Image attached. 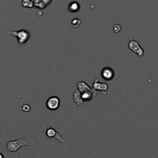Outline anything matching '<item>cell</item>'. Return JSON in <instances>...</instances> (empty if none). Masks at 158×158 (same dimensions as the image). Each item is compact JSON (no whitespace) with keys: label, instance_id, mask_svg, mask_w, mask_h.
I'll return each mask as SVG.
<instances>
[{"label":"cell","instance_id":"15","mask_svg":"<svg viewBox=\"0 0 158 158\" xmlns=\"http://www.w3.org/2000/svg\"><path fill=\"white\" fill-rule=\"evenodd\" d=\"M22 110L23 112H29L31 110V106L29 104H23L22 106Z\"/></svg>","mask_w":158,"mask_h":158},{"label":"cell","instance_id":"10","mask_svg":"<svg viewBox=\"0 0 158 158\" xmlns=\"http://www.w3.org/2000/svg\"><path fill=\"white\" fill-rule=\"evenodd\" d=\"M32 1L34 3L36 0H32ZM50 2L51 0H37L36 2L34 4V6H36V7L40 8V9H44L49 3H50Z\"/></svg>","mask_w":158,"mask_h":158},{"label":"cell","instance_id":"14","mask_svg":"<svg viewBox=\"0 0 158 158\" xmlns=\"http://www.w3.org/2000/svg\"><path fill=\"white\" fill-rule=\"evenodd\" d=\"M122 30V27L120 24H115L114 26V31L115 33H118Z\"/></svg>","mask_w":158,"mask_h":158},{"label":"cell","instance_id":"4","mask_svg":"<svg viewBox=\"0 0 158 158\" xmlns=\"http://www.w3.org/2000/svg\"><path fill=\"white\" fill-rule=\"evenodd\" d=\"M108 84L106 83H101L99 81L98 79H95V80L93 83V89L94 90V97L97 96V93H101L102 95L105 96L107 94Z\"/></svg>","mask_w":158,"mask_h":158},{"label":"cell","instance_id":"5","mask_svg":"<svg viewBox=\"0 0 158 158\" xmlns=\"http://www.w3.org/2000/svg\"><path fill=\"white\" fill-rule=\"evenodd\" d=\"M128 48L130 50L137 54L139 57H142L144 55V50L143 49V48L140 46L138 42L134 40L133 38L130 39V41L128 43Z\"/></svg>","mask_w":158,"mask_h":158},{"label":"cell","instance_id":"8","mask_svg":"<svg viewBox=\"0 0 158 158\" xmlns=\"http://www.w3.org/2000/svg\"><path fill=\"white\" fill-rule=\"evenodd\" d=\"M100 75H101V77L103 80H106V81H110V80H112L114 79V76H115V73H114V70L112 68L109 67V66H106L101 70Z\"/></svg>","mask_w":158,"mask_h":158},{"label":"cell","instance_id":"6","mask_svg":"<svg viewBox=\"0 0 158 158\" xmlns=\"http://www.w3.org/2000/svg\"><path fill=\"white\" fill-rule=\"evenodd\" d=\"M46 106L49 110H57L60 106V99L56 96H52V97H49L46 100Z\"/></svg>","mask_w":158,"mask_h":158},{"label":"cell","instance_id":"9","mask_svg":"<svg viewBox=\"0 0 158 158\" xmlns=\"http://www.w3.org/2000/svg\"><path fill=\"white\" fill-rule=\"evenodd\" d=\"M73 100L78 106H83L84 105L85 100L82 97V94L78 89H76L73 93Z\"/></svg>","mask_w":158,"mask_h":158},{"label":"cell","instance_id":"3","mask_svg":"<svg viewBox=\"0 0 158 158\" xmlns=\"http://www.w3.org/2000/svg\"><path fill=\"white\" fill-rule=\"evenodd\" d=\"M9 35H12V36L15 37L17 39V41L19 45L25 44L26 43H27L28 40L30 38V34L28 31H26V29H19L18 31H9L7 32Z\"/></svg>","mask_w":158,"mask_h":158},{"label":"cell","instance_id":"1","mask_svg":"<svg viewBox=\"0 0 158 158\" xmlns=\"http://www.w3.org/2000/svg\"><path fill=\"white\" fill-rule=\"evenodd\" d=\"M37 140L33 138H20L19 140H10L6 144V150L9 152H15L23 147L32 146L35 144Z\"/></svg>","mask_w":158,"mask_h":158},{"label":"cell","instance_id":"13","mask_svg":"<svg viewBox=\"0 0 158 158\" xmlns=\"http://www.w3.org/2000/svg\"><path fill=\"white\" fill-rule=\"evenodd\" d=\"M81 19H73L71 21V25H72L73 27L78 28L81 25Z\"/></svg>","mask_w":158,"mask_h":158},{"label":"cell","instance_id":"11","mask_svg":"<svg viewBox=\"0 0 158 158\" xmlns=\"http://www.w3.org/2000/svg\"><path fill=\"white\" fill-rule=\"evenodd\" d=\"M80 9V6L77 2H72L68 6V9L70 12H77Z\"/></svg>","mask_w":158,"mask_h":158},{"label":"cell","instance_id":"7","mask_svg":"<svg viewBox=\"0 0 158 158\" xmlns=\"http://www.w3.org/2000/svg\"><path fill=\"white\" fill-rule=\"evenodd\" d=\"M46 137H49V138H55L56 140H57L59 142H60V143H65L66 142V140L63 138V136H62L61 134H59L54 128L51 127H48L47 129H46Z\"/></svg>","mask_w":158,"mask_h":158},{"label":"cell","instance_id":"12","mask_svg":"<svg viewBox=\"0 0 158 158\" xmlns=\"http://www.w3.org/2000/svg\"><path fill=\"white\" fill-rule=\"evenodd\" d=\"M20 4L22 6L26 8H32L34 6V3L32 0H21Z\"/></svg>","mask_w":158,"mask_h":158},{"label":"cell","instance_id":"2","mask_svg":"<svg viewBox=\"0 0 158 158\" xmlns=\"http://www.w3.org/2000/svg\"><path fill=\"white\" fill-rule=\"evenodd\" d=\"M77 89L81 92L82 97L85 101H89L94 98V90L87 83L83 81L77 83Z\"/></svg>","mask_w":158,"mask_h":158},{"label":"cell","instance_id":"16","mask_svg":"<svg viewBox=\"0 0 158 158\" xmlns=\"http://www.w3.org/2000/svg\"><path fill=\"white\" fill-rule=\"evenodd\" d=\"M0 157H1V158H4V157H3V154H0Z\"/></svg>","mask_w":158,"mask_h":158}]
</instances>
